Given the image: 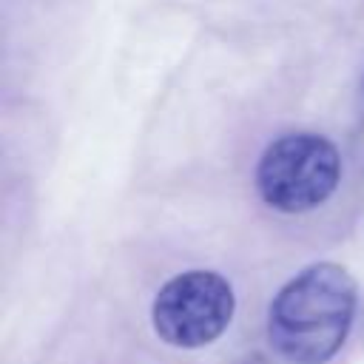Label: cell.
Listing matches in <instances>:
<instances>
[{
  "mask_svg": "<svg viewBox=\"0 0 364 364\" xmlns=\"http://www.w3.org/2000/svg\"><path fill=\"white\" fill-rule=\"evenodd\" d=\"M358 287L347 267L316 262L296 273L270 301L267 341L287 364H327L344 347L355 318Z\"/></svg>",
  "mask_w": 364,
  "mask_h": 364,
  "instance_id": "obj_1",
  "label": "cell"
},
{
  "mask_svg": "<svg viewBox=\"0 0 364 364\" xmlns=\"http://www.w3.org/2000/svg\"><path fill=\"white\" fill-rule=\"evenodd\" d=\"M341 176L336 145L310 131L284 134L270 142L256 168L259 196L282 213H304L327 202Z\"/></svg>",
  "mask_w": 364,
  "mask_h": 364,
  "instance_id": "obj_2",
  "label": "cell"
},
{
  "mask_svg": "<svg viewBox=\"0 0 364 364\" xmlns=\"http://www.w3.org/2000/svg\"><path fill=\"white\" fill-rule=\"evenodd\" d=\"M233 310L236 296L225 276L213 270H185L159 287L151 304V321L165 344L196 350L228 330Z\"/></svg>",
  "mask_w": 364,
  "mask_h": 364,
  "instance_id": "obj_3",
  "label": "cell"
}]
</instances>
